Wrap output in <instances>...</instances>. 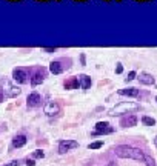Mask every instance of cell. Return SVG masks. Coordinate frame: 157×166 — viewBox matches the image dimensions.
<instances>
[{"mask_svg": "<svg viewBox=\"0 0 157 166\" xmlns=\"http://www.w3.org/2000/svg\"><path fill=\"white\" fill-rule=\"evenodd\" d=\"M142 123L146 124V126H154L156 124V120L153 117H148V116H143L142 117Z\"/></svg>", "mask_w": 157, "mask_h": 166, "instance_id": "cell-17", "label": "cell"}, {"mask_svg": "<svg viewBox=\"0 0 157 166\" xmlns=\"http://www.w3.org/2000/svg\"><path fill=\"white\" fill-rule=\"evenodd\" d=\"M31 157H33V159H43V157H45V152H43L42 149H36Z\"/></svg>", "mask_w": 157, "mask_h": 166, "instance_id": "cell-19", "label": "cell"}, {"mask_svg": "<svg viewBox=\"0 0 157 166\" xmlns=\"http://www.w3.org/2000/svg\"><path fill=\"white\" fill-rule=\"evenodd\" d=\"M156 102H157V97H156Z\"/></svg>", "mask_w": 157, "mask_h": 166, "instance_id": "cell-34", "label": "cell"}, {"mask_svg": "<svg viewBox=\"0 0 157 166\" xmlns=\"http://www.w3.org/2000/svg\"><path fill=\"white\" fill-rule=\"evenodd\" d=\"M22 163H20V160H12L11 163H9V166H20Z\"/></svg>", "mask_w": 157, "mask_h": 166, "instance_id": "cell-24", "label": "cell"}, {"mask_svg": "<svg viewBox=\"0 0 157 166\" xmlns=\"http://www.w3.org/2000/svg\"><path fill=\"white\" fill-rule=\"evenodd\" d=\"M45 77H46V69L43 66H39V68H34L31 71V77H29V82L33 86H39L45 82Z\"/></svg>", "mask_w": 157, "mask_h": 166, "instance_id": "cell-6", "label": "cell"}, {"mask_svg": "<svg viewBox=\"0 0 157 166\" xmlns=\"http://www.w3.org/2000/svg\"><path fill=\"white\" fill-rule=\"evenodd\" d=\"M137 122H139V119L134 114H126L120 119V126L122 128H132L137 124Z\"/></svg>", "mask_w": 157, "mask_h": 166, "instance_id": "cell-11", "label": "cell"}, {"mask_svg": "<svg viewBox=\"0 0 157 166\" xmlns=\"http://www.w3.org/2000/svg\"><path fill=\"white\" fill-rule=\"evenodd\" d=\"M25 165L26 166H36V162H34V159H26Z\"/></svg>", "mask_w": 157, "mask_h": 166, "instance_id": "cell-22", "label": "cell"}, {"mask_svg": "<svg viewBox=\"0 0 157 166\" xmlns=\"http://www.w3.org/2000/svg\"><path fill=\"white\" fill-rule=\"evenodd\" d=\"M26 142H28L26 135L19 134V135H16V137L12 138V148H23V146L26 145Z\"/></svg>", "mask_w": 157, "mask_h": 166, "instance_id": "cell-14", "label": "cell"}, {"mask_svg": "<svg viewBox=\"0 0 157 166\" xmlns=\"http://www.w3.org/2000/svg\"><path fill=\"white\" fill-rule=\"evenodd\" d=\"M80 62H82V66L86 65V57H85V54H80Z\"/></svg>", "mask_w": 157, "mask_h": 166, "instance_id": "cell-23", "label": "cell"}, {"mask_svg": "<svg viewBox=\"0 0 157 166\" xmlns=\"http://www.w3.org/2000/svg\"><path fill=\"white\" fill-rule=\"evenodd\" d=\"M78 79V85H80V88L82 89H89L91 88V85H92V80H91V77L89 76H86V74H80L77 77Z\"/></svg>", "mask_w": 157, "mask_h": 166, "instance_id": "cell-13", "label": "cell"}, {"mask_svg": "<svg viewBox=\"0 0 157 166\" xmlns=\"http://www.w3.org/2000/svg\"><path fill=\"white\" fill-rule=\"evenodd\" d=\"M154 145H156V146H157V137H156V140H154Z\"/></svg>", "mask_w": 157, "mask_h": 166, "instance_id": "cell-28", "label": "cell"}, {"mask_svg": "<svg viewBox=\"0 0 157 166\" xmlns=\"http://www.w3.org/2000/svg\"><path fill=\"white\" fill-rule=\"evenodd\" d=\"M5 166H9V165H5Z\"/></svg>", "mask_w": 157, "mask_h": 166, "instance_id": "cell-33", "label": "cell"}, {"mask_svg": "<svg viewBox=\"0 0 157 166\" xmlns=\"http://www.w3.org/2000/svg\"><path fill=\"white\" fill-rule=\"evenodd\" d=\"M71 59L68 57V59H57V60H52L51 63H49V72H52L54 76H59V74H62L63 71H66V69H70L71 68Z\"/></svg>", "mask_w": 157, "mask_h": 166, "instance_id": "cell-4", "label": "cell"}, {"mask_svg": "<svg viewBox=\"0 0 157 166\" xmlns=\"http://www.w3.org/2000/svg\"><path fill=\"white\" fill-rule=\"evenodd\" d=\"M106 2H111V0H106Z\"/></svg>", "mask_w": 157, "mask_h": 166, "instance_id": "cell-32", "label": "cell"}, {"mask_svg": "<svg viewBox=\"0 0 157 166\" xmlns=\"http://www.w3.org/2000/svg\"><path fill=\"white\" fill-rule=\"evenodd\" d=\"M78 146V143L76 140H60L59 142V152L60 154H66L71 149H76Z\"/></svg>", "mask_w": 157, "mask_h": 166, "instance_id": "cell-8", "label": "cell"}, {"mask_svg": "<svg viewBox=\"0 0 157 166\" xmlns=\"http://www.w3.org/2000/svg\"><path fill=\"white\" fill-rule=\"evenodd\" d=\"M40 2H48V0H40Z\"/></svg>", "mask_w": 157, "mask_h": 166, "instance_id": "cell-29", "label": "cell"}, {"mask_svg": "<svg viewBox=\"0 0 157 166\" xmlns=\"http://www.w3.org/2000/svg\"><path fill=\"white\" fill-rule=\"evenodd\" d=\"M136 77H137V72H136V71H129V72H128V77H125V82L126 83L131 82V80H134Z\"/></svg>", "mask_w": 157, "mask_h": 166, "instance_id": "cell-20", "label": "cell"}, {"mask_svg": "<svg viewBox=\"0 0 157 166\" xmlns=\"http://www.w3.org/2000/svg\"><path fill=\"white\" fill-rule=\"evenodd\" d=\"M102 146H103V142H102V140H97V142H92V143L88 145L89 149H100Z\"/></svg>", "mask_w": 157, "mask_h": 166, "instance_id": "cell-18", "label": "cell"}, {"mask_svg": "<svg viewBox=\"0 0 157 166\" xmlns=\"http://www.w3.org/2000/svg\"><path fill=\"white\" fill-rule=\"evenodd\" d=\"M0 89H2L3 95L8 97V98H16V97H19L22 94V89L19 86H16L14 83L11 82L9 79H6V77L0 79Z\"/></svg>", "mask_w": 157, "mask_h": 166, "instance_id": "cell-3", "label": "cell"}, {"mask_svg": "<svg viewBox=\"0 0 157 166\" xmlns=\"http://www.w3.org/2000/svg\"><path fill=\"white\" fill-rule=\"evenodd\" d=\"M106 166H117V165H116L114 162H110V163H108V165H106Z\"/></svg>", "mask_w": 157, "mask_h": 166, "instance_id": "cell-27", "label": "cell"}, {"mask_svg": "<svg viewBox=\"0 0 157 166\" xmlns=\"http://www.w3.org/2000/svg\"><path fill=\"white\" fill-rule=\"evenodd\" d=\"M111 132H114V128L108 122H97L96 131L92 132V135H105V134H111Z\"/></svg>", "mask_w": 157, "mask_h": 166, "instance_id": "cell-7", "label": "cell"}, {"mask_svg": "<svg viewBox=\"0 0 157 166\" xmlns=\"http://www.w3.org/2000/svg\"><path fill=\"white\" fill-rule=\"evenodd\" d=\"M42 105V95H40L39 92H31L28 97H26V106L28 108H37Z\"/></svg>", "mask_w": 157, "mask_h": 166, "instance_id": "cell-9", "label": "cell"}, {"mask_svg": "<svg viewBox=\"0 0 157 166\" xmlns=\"http://www.w3.org/2000/svg\"><path fill=\"white\" fill-rule=\"evenodd\" d=\"M114 152L120 159H131V160H137V162L145 160V152L142 149L129 146V145H119V146H116Z\"/></svg>", "mask_w": 157, "mask_h": 166, "instance_id": "cell-1", "label": "cell"}, {"mask_svg": "<svg viewBox=\"0 0 157 166\" xmlns=\"http://www.w3.org/2000/svg\"><path fill=\"white\" fill-rule=\"evenodd\" d=\"M137 109H140L139 103H134V102H120V103H117L116 106H113L108 111V116L116 117V116H122V114H129L131 111H137Z\"/></svg>", "mask_w": 157, "mask_h": 166, "instance_id": "cell-2", "label": "cell"}, {"mask_svg": "<svg viewBox=\"0 0 157 166\" xmlns=\"http://www.w3.org/2000/svg\"><path fill=\"white\" fill-rule=\"evenodd\" d=\"M43 112H45L48 117L57 116V114L60 112V106H59V103H56V102H48V103L43 106Z\"/></svg>", "mask_w": 157, "mask_h": 166, "instance_id": "cell-10", "label": "cell"}, {"mask_svg": "<svg viewBox=\"0 0 157 166\" xmlns=\"http://www.w3.org/2000/svg\"><path fill=\"white\" fill-rule=\"evenodd\" d=\"M139 2H145V0H139Z\"/></svg>", "mask_w": 157, "mask_h": 166, "instance_id": "cell-31", "label": "cell"}, {"mask_svg": "<svg viewBox=\"0 0 157 166\" xmlns=\"http://www.w3.org/2000/svg\"><path fill=\"white\" fill-rule=\"evenodd\" d=\"M137 80L142 83V85H146V86H151V85L156 83V79H154L153 74H150V72H140V74L137 76Z\"/></svg>", "mask_w": 157, "mask_h": 166, "instance_id": "cell-12", "label": "cell"}, {"mask_svg": "<svg viewBox=\"0 0 157 166\" xmlns=\"http://www.w3.org/2000/svg\"><path fill=\"white\" fill-rule=\"evenodd\" d=\"M123 72V65L122 63H117L116 65V74H122Z\"/></svg>", "mask_w": 157, "mask_h": 166, "instance_id": "cell-21", "label": "cell"}, {"mask_svg": "<svg viewBox=\"0 0 157 166\" xmlns=\"http://www.w3.org/2000/svg\"><path fill=\"white\" fill-rule=\"evenodd\" d=\"M3 97H5V95H3V92H2V89H0V103L3 102Z\"/></svg>", "mask_w": 157, "mask_h": 166, "instance_id": "cell-26", "label": "cell"}, {"mask_svg": "<svg viewBox=\"0 0 157 166\" xmlns=\"http://www.w3.org/2000/svg\"><path fill=\"white\" fill-rule=\"evenodd\" d=\"M12 80L16 83H20V85H25L29 80V69L28 68H22V66H17L12 69Z\"/></svg>", "mask_w": 157, "mask_h": 166, "instance_id": "cell-5", "label": "cell"}, {"mask_svg": "<svg viewBox=\"0 0 157 166\" xmlns=\"http://www.w3.org/2000/svg\"><path fill=\"white\" fill-rule=\"evenodd\" d=\"M9 2H17V0H9Z\"/></svg>", "mask_w": 157, "mask_h": 166, "instance_id": "cell-30", "label": "cell"}, {"mask_svg": "<svg viewBox=\"0 0 157 166\" xmlns=\"http://www.w3.org/2000/svg\"><path fill=\"white\" fill-rule=\"evenodd\" d=\"M119 95H126V97H139V89L137 88H125V89H119Z\"/></svg>", "mask_w": 157, "mask_h": 166, "instance_id": "cell-16", "label": "cell"}, {"mask_svg": "<svg viewBox=\"0 0 157 166\" xmlns=\"http://www.w3.org/2000/svg\"><path fill=\"white\" fill-rule=\"evenodd\" d=\"M63 86H65V89H68V91H71V89H78V79L77 77H70V79H66L65 82H63Z\"/></svg>", "mask_w": 157, "mask_h": 166, "instance_id": "cell-15", "label": "cell"}, {"mask_svg": "<svg viewBox=\"0 0 157 166\" xmlns=\"http://www.w3.org/2000/svg\"><path fill=\"white\" fill-rule=\"evenodd\" d=\"M43 51H45V52H48V54H51V52H54V51H56V48H43Z\"/></svg>", "mask_w": 157, "mask_h": 166, "instance_id": "cell-25", "label": "cell"}, {"mask_svg": "<svg viewBox=\"0 0 157 166\" xmlns=\"http://www.w3.org/2000/svg\"><path fill=\"white\" fill-rule=\"evenodd\" d=\"M119 2H120V0H119Z\"/></svg>", "mask_w": 157, "mask_h": 166, "instance_id": "cell-35", "label": "cell"}]
</instances>
